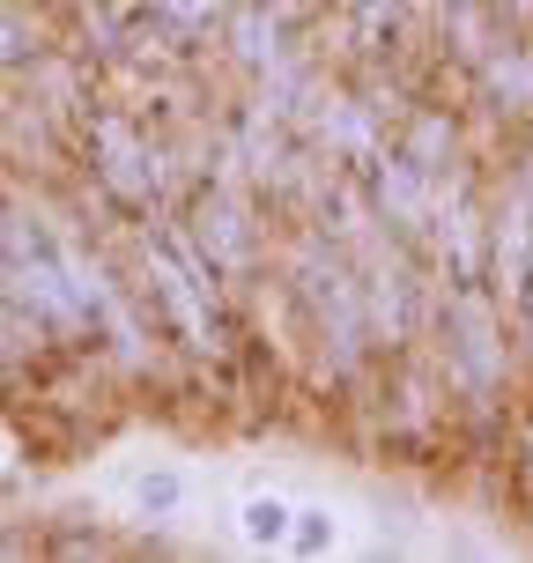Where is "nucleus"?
<instances>
[{
	"label": "nucleus",
	"mask_w": 533,
	"mask_h": 563,
	"mask_svg": "<svg viewBox=\"0 0 533 563\" xmlns=\"http://www.w3.org/2000/svg\"><path fill=\"white\" fill-rule=\"evenodd\" d=\"M45 200L126 430L319 438L533 534V0H45Z\"/></svg>",
	"instance_id": "f257e3e1"
},
{
	"label": "nucleus",
	"mask_w": 533,
	"mask_h": 563,
	"mask_svg": "<svg viewBox=\"0 0 533 563\" xmlns=\"http://www.w3.org/2000/svg\"><path fill=\"white\" fill-rule=\"evenodd\" d=\"M245 534L253 541H281L289 534V511H281L275 497H259V505H245Z\"/></svg>",
	"instance_id": "f03ea898"
},
{
	"label": "nucleus",
	"mask_w": 533,
	"mask_h": 563,
	"mask_svg": "<svg viewBox=\"0 0 533 563\" xmlns=\"http://www.w3.org/2000/svg\"><path fill=\"white\" fill-rule=\"evenodd\" d=\"M134 497H141L148 511H170L178 497H186V489H178V475H141V482H134Z\"/></svg>",
	"instance_id": "7ed1b4c3"
},
{
	"label": "nucleus",
	"mask_w": 533,
	"mask_h": 563,
	"mask_svg": "<svg viewBox=\"0 0 533 563\" xmlns=\"http://www.w3.org/2000/svg\"><path fill=\"white\" fill-rule=\"evenodd\" d=\"M297 549H326V511H304V527H297Z\"/></svg>",
	"instance_id": "20e7f679"
}]
</instances>
